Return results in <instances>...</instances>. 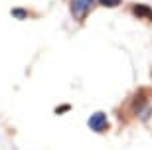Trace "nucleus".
Listing matches in <instances>:
<instances>
[{
    "mask_svg": "<svg viewBox=\"0 0 152 150\" xmlns=\"http://www.w3.org/2000/svg\"><path fill=\"white\" fill-rule=\"evenodd\" d=\"M95 0H71V14L75 18H83L87 12L91 10V6H93Z\"/></svg>",
    "mask_w": 152,
    "mask_h": 150,
    "instance_id": "f257e3e1",
    "label": "nucleus"
},
{
    "mask_svg": "<svg viewBox=\"0 0 152 150\" xmlns=\"http://www.w3.org/2000/svg\"><path fill=\"white\" fill-rule=\"evenodd\" d=\"M89 127H91V130H95V132H103V130L109 127L105 113H95V115L89 119Z\"/></svg>",
    "mask_w": 152,
    "mask_h": 150,
    "instance_id": "f03ea898",
    "label": "nucleus"
},
{
    "mask_svg": "<svg viewBox=\"0 0 152 150\" xmlns=\"http://www.w3.org/2000/svg\"><path fill=\"white\" fill-rule=\"evenodd\" d=\"M132 14H136L138 18H152V8L144 4H134L132 6Z\"/></svg>",
    "mask_w": 152,
    "mask_h": 150,
    "instance_id": "7ed1b4c3",
    "label": "nucleus"
},
{
    "mask_svg": "<svg viewBox=\"0 0 152 150\" xmlns=\"http://www.w3.org/2000/svg\"><path fill=\"white\" fill-rule=\"evenodd\" d=\"M103 6H107V8H113V6H118L121 4V0H99Z\"/></svg>",
    "mask_w": 152,
    "mask_h": 150,
    "instance_id": "20e7f679",
    "label": "nucleus"
},
{
    "mask_svg": "<svg viewBox=\"0 0 152 150\" xmlns=\"http://www.w3.org/2000/svg\"><path fill=\"white\" fill-rule=\"evenodd\" d=\"M12 16L14 18H26V10L24 8H14L12 10Z\"/></svg>",
    "mask_w": 152,
    "mask_h": 150,
    "instance_id": "39448f33",
    "label": "nucleus"
},
{
    "mask_svg": "<svg viewBox=\"0 0 152 150\" xmlns=\"http://www.w3.org/2000/svg\"><path fill=\"white\" fill-rule=\"evenodd\" d=\"M67 109H69V105H61L59 109H57V113H63V111H67Z\"/></svg>",
    "mask_w": 152,
    "mask_h": 150,
    "instance_id": "423d86ee",
    "label": "nucleus"
}]
</instances>
